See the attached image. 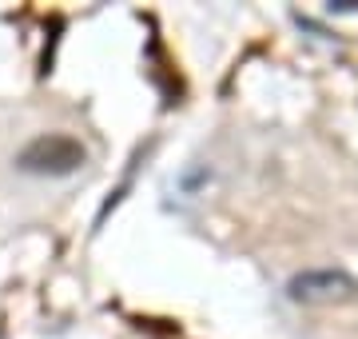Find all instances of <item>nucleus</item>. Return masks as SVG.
<instances>
[{
  "mask_svg": "<svg viewBox=\"0 0 358 339\" xmlns=\"http://www.w3.org/2000/svg\"><path fill=\"white\" fill-rule=\"evenodd\" d=\"M84 160H88V148L76 136L44 132L16 152V168L28 172V176H72V172L84 168Z\"/></svg>",
  "mask_w": 358,
  "mask_h": 339,
  "instance_id": "1",
  "label": "nucleus"
},
{
  "mask_svg": "<svg viewBox=\"0 0 358 339\" xmlns=\"http://www.w3.org/2000/svg\"><path fill=\"white\" fill-rule=\"evenodd\" d=\"M294 303H350L358 296V279L343 268H310L287 284Z\"/></svg>",
  "mask_w": 358,
  "mask_h": 339,
  "instance_id": "2",
  "label": "nucleus"
}]
</instances>
